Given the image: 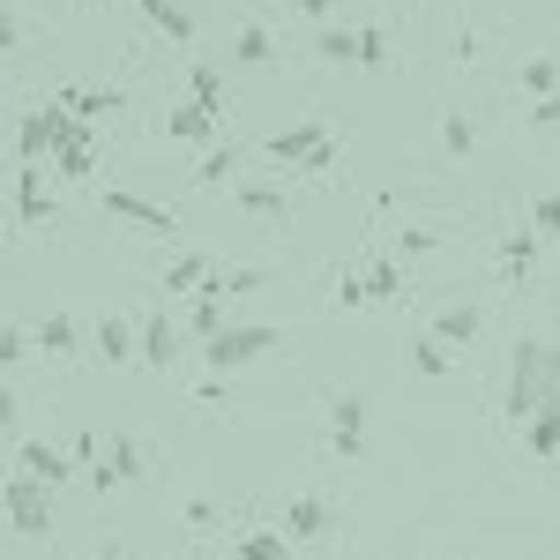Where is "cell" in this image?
I'll use <instances>...</instances> for the list:
<instances>
[{
	"instance_id": "obj_11",
	"label": "cell",
	"mask_w": 560,
	"mask_h": 560,
	"mask_svg": "<svg viewBox=\"0 0 560 560\" xmlns=\"http://www.w3.org/2000/svg\"><path fill=\"white\" fill-rule=\"evenodd\" d=\"M38 179V165H15V224H52V187Z\"/></svg>"
},
{
	"instance_id": "obj_20",
	"label": "cell",
	"mask_w": 560,
	"mask_h": 560,
	"mask_svg": "<svg viewBox=\"0 0 560 560\" xmlns=\"http://www.w3.org/2000/svg\"><path fill=\"white\" fill-rule=\"evenodd\" d=\"M60 105L75 120H105V113H120V90H60Z\"/></svg>"
},
{
	"instance_id": "obj_10",
	"label": "cell",
	"mask_w": 560,
	"mask_h": 560,
	"mask_svg": "<svg viewBox=\"0 0 560 560\" xmlns=\"http://www.w3.org/2000/svg\"><path fill=\"white\" fill-rule=\"evenodd\" d=\"M15 471L45 478V486H68V478H75V456L52 448V441H23V448H15Z\"/></svg>"
},
{
	"instance_id": "obj_31",
	"label": "cell",
	"mask_w": 560,
	"mask_h": 560,
	"mask_svg": "<svg viewBox=\"0 0 560 560\" xmlns=\"http://www.w3.org/2000/svg\"><path fill=\"white\" fill-rule=\"evenodd\" d=\"M411 366H419V374H427V382H441V374H448V366H456V359H448V345H441V337H427V345L411 351Z\"/></svg>"
},
{
	"instance_id": "obj_34",
	"label": "cell",
	"mask_w": 560,
	"mask_h": 560,
	"mask_svg": "<svg viewBox=\"0 0 560 560\" xmlns=\"http://www.w3.org/2000/svg\"><path fill=\"white\" fill-rule=\"evenodd\" d=\"M366 292H374V300H396V292H404V269H396V261H374V269H366Z\"/></svg>"
},
{
	"instance_id": "obj_26",
	"label": "cell",
	"mask_w": 560,
	"mask_h": 560,
	"mask_svg": "<svg viewBox=\"0 0 560 560\" xmlns=\"http://www.w3.org/2000/svg\"><path fill=\"white\" fill-rule=\"evenodd\" d=\"M232 202L247 217H284V187H232Z\"/></svg>"
},
{
	"instance_id": "obj_3",
	"label": "cell",
	"mask_w": 560,
	"mask_h": 560,
	"mask_svg": "<svg viewBox=\"0 0 560 560\" xmlns=\"http://www.w3.org/2000/svg\"><path fill=\"white\" fill-rule=\"evenodd\" d=\"M8 530L15 538H45L52 530V486L45 478H31V471L8 478Z\"/></svg>"
},
{
	"instance_id": "obj_36",
	"label": "cell",
	"mask_w": 560,
	"mask_h": 560,
	"mask_svg": "<svg viewBox=\"0 0 560 560\" xmlns=\"http://www.w3.org/2000/svg\"><path fill=\"white\" fill-rule=\"evenodd\" d=\"M337 306H374V292H366V277H337Z\"/></svg>"
},
{
	"instance_id": "obj_30",
	"label": "cell",
	"mask_w": 560,
	"mask_h": 560,
	"mask_svg": "<svg viewBox=\"0 0 560 560\" xmlns=\"http://www.w3.org/2000/svg\"><path fill=\"white\" fill-rule=\"evenodd\" d=\"M359 68H388V31L382 23H359Z\"/></svg>"
},
{
	"instance_id": "obj_2",
	"label": "cell",
	"mask_w": 560,
	"mask_h": 560,
	"mask_svg": "<svg viewBox=\"0 0 560 560\" xmlns=\"http://www.w3.org/2000/svg\"><path fill=\"white\" fill-rule=\"evenodd\" d=\"M277 345H284V329H269V322H224L210 345H202V366H210V374H240V366L269 359Z\"/></svg>"
},
{
	"instance_id": "obj_9",
	"label": "cell",
	"mask_w": 560,
	"mask_h": 560,
	"mask_svg": "<svg viewBox=\"0 0 560 560\" xmlns=\"http://www.w3.org/2000/svg\"><path fill=\"white\" fill-rule=\"evenodd\" d=\"M83 478H90V486H128V478H142V448H135L128 433H113V441H105V456H97Z\"/></svg>"
},
{
	"instance_id": "obj_23",
	"label": "cell",
	"mask_w": 560,
	"mask_h": 560,
	"mask_svg": "<svg viewBox=\"0 0 560 560\" xmlns=\"http://www.w3.org/2000/svg\"><path fill=\"white\" fill-rule=\"evenodd\" d=\"M530 448L538 456H560V388L538 404V419H530Z\"/></svg>"
},
{
	"instance_id": "obj_37",
	"label": "cell",
	"mask_w": 560,
	"mask_h": 560,
	"mask_svg": "<svg viewBox=\"0 0 560 560\" xmlns=\"http://www.w3.org/2000/svg\"><path fill=\"white\" fill-rule=\"evenodd\" d=\"M530 128H560V90H553V97H538V105H530Z\"/></svg>"
},
{
	"instance_id": "obj_33",
	"label": "cell",
	"mask_w": 560,
	"mask_h": 560,
	"mask_svg": "<svg viewBox=\"0 0 560 560\" xmlns=\"http://www.w3.org/2000/svg\"><path fill=\"white\" fill-rule=\"evenodd\" d=\"M269 284V269H217V292L232 300V292H261Z\"/></svg>"
},
{
	"instance_id": "obj_1",
	"label": "cell",
	"mask_w": 560,
	"mask_h": 560,
	"mask_svg": "<svg viewBox=\"0 0 560 560\" xmlns=\"http://www.w3.org/2000/svg\"><path fill=\"white\" fill-rule=\"evenodd\" d=\"M509 359H516V366H509V419H538V404L560 388V351L538 345V337H523Z\"/></svg>"
},
{
	"instance_id": "obj_32",
	"label": "cell",
	"mask_w": 560,
	"mask_h": 560,
	"mask_svg": "<svg viewBox=\"0 0 560 560\" xmlns=\"http://www.w3.org/2000/svg\"><path fill=\"white\" fill-rule=\"evenodd\" d=\"M471 120H464V113H448V120H441V150H448V158H471Z\"/></svg>"
},
{
	"instance_id": "obj_19",
	"label": "cell",
	"mask_w": 560,
	"mask_h": 560,
	"mask_svg": "<svg viewBox=\"0 0 560 560\" xmlns=\"http://www.w3.org/2000/svg\"><path fill=\"white\" fill-rule=\"evenodd\" d=\"M187 329H195L202 345H210L217 329H224V292H217V277L202 284V292H195V314H187Z\"/></svg>"
},
{
	"instance_id": "obj_6",
	"label": "cell",
	"mask_w": 560,
	"mask_h": 560,
	"mask_svg": "<svg viewBox=\"0 0 560 560\" xmlns=\"http://www.w3.org/2000/svg\"><path fill=\"white\" fill-rule=\"evenodd\" d=\"M261 150H269V165H306V158L329 150V120H292L284 135H269Z\"/></svg>"
},
{
	"instance_id": "obj_8",
	"label": "cell",
	"mask_w": 560,
	"mask_h": 560,
	"mask_svg": "<svg viewBox=\"0 0 560 560\" xmlns=\"http://www.w3.org/2000/svg\"><path fill=\"white\" fill-rule=\"evenodd\" d=\"M217 128H224V113L202 105V97H179L173 113H165V135L173 142H217Z\"/></svg>"
},
{
	"instance_id": "obj_24",
	"label": "cell",
	"mask_w": 560,
	"mask_h": 560,
	"mask_svg": "<svg viewBox=\"0 0 560 560\" xmlns=\"http://www.w3.org/2000/svg\"><path fill=\"white\" fill-rule=\"evenodd\" d=\"M187 97H202V105L224 113V68H217V60H195V68H187Z\"/></svg>"
},
{
	"instance_id": "obj_25",
	"label": "cell",
	"mask_w": 560,
	"mask_h": 560,
	"mask_svg": "<svg viewBox=\"0 0 560 560\" xmlns=\"http://www.w3.org/2000/svg\"><path fill=\"white\" fill-rule=\"evenodd\" d=\"M90 165H97V158H90V128L52 150V173H68V179H90Z\"/></svg>"
},
{
	"instance_id": "obj_39",
	"label": "cell",
	"mask_w": 560,
	"mask_h": 560,
	"mask_svg": "<svg viewBox=\"0 0 560 560\" xmlns=\"http://www.w3.org/2000/svg\"><path fill=\"white\" fill-rule=\"evenodd\" d=\"M284 8H300V15H314V23H329V8H337V0H284Z\"/></svg>"
},
{
	"instance_id": "obj_38",
	"label": "cell",
	"mask_w": 560,
	"mask_h": 560,
	"mask_svg": "<svg viewBox=\"0 0 560 560\" xmlns=\"http://www.w3.org/2000/svg\"><path fill=\"white\" fill-rule=\"evenodd\" d=\"M441 232H427V224H404V255H427Z\"/></svg>"
},
{
	"instance_id": "obj_13",
	"label": "cell",
	"mask_w": 560,
	"mask_h": 560,
	"mask_svg": "<svg viewBox=\"0 0 560 560\" xmlns=\"http://www.w3.org/2000/svg\"><path fill=\"white\" fill-rule=\"evenodd\" d=\"M329 501H314V493H300L292 509H284V538H329Z\"/></svg>"
},
{
	"instance_id": "obj_22",
	"label": "cell",
	"mask_w": 560,
	"mask_h": 560,
	"mask_svg": "<svg viewBox=\"0 0 560 560\" xmlns=\"http://www.w3.org/2000/svg\"><path fill=\"white\" fill-rule=\"evenodd\" d=\"M433 337L456 351V345H471L478 337V306H448V314H433Z\"/></svg>"
},
{
	"instance_id": "obj_27",
	"label": "cell",
	"mask_w": 560,
	"mask_h": 560,
	"mask_svg": "<svg viewBox=\"0 0 560 560\" xmlns=\"http://www.w3.org/2000/svg\"><path fill=\"white\" fill-rule=\"evenodd\" d=\"M523 90H530V97H553V90H560V60H553V52L523 60Z\"/></svg>"
},
{
	"instance_id": "obj_29",
	"label": "cell",
	"mask_w": 560,
	"mask_h": 560,
	"mask_svg": "<svg viewBox=\"0 0 560 560\" xmlns=\"http://www.w3.org/2000/svg\"><path fill=\"white\" fill-rule=\"evenodd\" d=\"M538 240H546V232H516V240H501V269H509V277L530 269V261H538Z\"/></svg>"
},
{
	"instance_id": "obj_40",
	"label": "cell",
	"mask_w": 560,
	"mask_h": 560,
	"mask_svg": "<svg viewBox=\"0 0 560 560\" xmlns=\"http://www.w3.org/2000/svg\"><path fill=\"white\" fill-rule=\"evenodd\" d=\"M195 560H240V553H195Z\"/></svg>"
},
{
	"instance_id": "obj_16",
	"label": "cell",
	"mask_w": 560,
	"mask_h": 560,
	"mask_svg": "<svg viewBox=\"0 0 560 560\" xmlns=\"http://www.w3.org/2000/svg\"><path fill=\"white\" fill-rule=\"evenodd\" d=\"M217 269H210V255H179V261H165V300H179V292H202Z\"/></svg>"
},
{
	"instance_id": "obj_41",
	"label": "cell",
	"mask_w": 560,
	"mask_h": 560,
	"mask_svg": "<svg viewBox=\"0 0 560 560\" xmlns=\"http://www.w3.org/2000/svg\"><path fill=\"white\" fill-rule=\"evenodd\" d=\"M553 478H560V456H553Z\"/></svg>"
},
{
	"instance_id": "obj_18",
	"label": "cell",
	"mask_w": 560,
	"mask_h": 560,
	"mask_svg": "<svg viewBox=\"0 0 560 560\" xmlns=\"http://www.w3.org/2000/svg\"><path fill=\"white\" fill-rule=\"evenodd\" d=\"M232 553L240 560H292V538H284V530H240Z\"/></svg>"
},
{
	"instance_id": "obj_14",
	"label": "cell",
	"mask_w": 560,
	"mask_h": 560,
	"mask_svg": "<svg viewBox=\"0 0 560 560\" xmlns=\"http://www.w3.org/2000/svg\"><path fill=\"white\" fill-rule=\"evenodd\" d=\"M173 359H179V329L165 322V314H150V322H142V366H158V374H165Z\"/></svg>"
},
{
	"instance_id": "obj_12",
	"label": "cell",
	"mask_w": 560,
	"mask_h": 560,
	"mask_svg": "<svg viewBox=\"0 0 560 560\" xmlns=\"http://www.w3.org/2000/svg\"><path fill=\"white\" fill-rule=\"evenodd\" d=\"M314 60L359 68V23H322V31H314Z\"/></svg>"
},
{
	"instance_id": "obj_15",
	"label": "cell",
	"mask_w": 560,
	"mask_h": 560,
	"mask_svg": "<svg viewBox=\"0 0 560 560\" xmlns=\"http://www.w3.org/2000/svg\"><path fill=\"white\" fill-rule=\"evenodd\" d=\"M142 15H150V31H165L173 45H195V15L179 8V0H135Z\"/></svg>"
},
{
	"instance_id": "obj_17",
	"label": "cell",
	"mask_w": 560,
	"mask_h": 560,
	"mask_svg": "<svg viewBox=\"0 0 560 560\" xmlns=\"http://www.w3.org/2000/svg\"><path fill=\"white\" fill-rule=\"evenodd\" d=\"M75 345H83V329H75L68 314H45L38 322V351L45 359H75Z\"/></svg>"
},
{
	"instance_id": "obj_7",
	"label": "cell",
	"mask_w": 560,
	"mask_h": 560,
	"mask_svg": "<svg viewBox=\"0 0 560 560\" xmlns=\"http://www.w3.org/2000/svg\"><path fill=\"white\" fill-rule=\"evenodd\" d=\"M105 210L128 217L135 232H158V240H173V232H179V217L165 210V202H142V195H128V187H105Z\"/></svg>"
},
{
	"instance_id": "obj_35",
	"label": "cell",
	"mask_w": 560,
	"mask_h": 560,
	"mask_svg": "<svg viewBox=\"0 0 560 560\" xmlns=\"http://www.w3.org/2000/svg\"><path fill=\"white\" fill-rule=\"evenodd\" d=\"M530 232H546V240L560 232V195H538V202H530Z\"/></svg>"
},
{
	"instance_id": "obj_28",
	"label": "cell",
	"mask_w": 560,
	"mask_h": 560,
	"mask_svg": "<svg viewBox=\"0 0 560 560\" xmlns=\"http://www.w3.org/2000/svg\"><path fill=\"white\" fill-rule=\"evenodd\" d=\"M232 165H240V158H232V142H210V150H202V165H195V179H202V187H224Z\"/></svg>"
},
{
	"instance_id": "obj_21",
	"label": "cell",
	"mask_w": 560,
	"mask_h": 560,
	"mask_svg": "<svg viewBox=\"0 0 560 560\" xmlns=\"http://www.w3.org/2000/svg\"><path fill=\"white\" fill-rule=\"evenodd\" d=\"M232 60H240V68H269V60H277V38H269L261 23H247V31L232 38Z\"/></svg>"
},
{
	"instance_id": "obj_5",
	"label": "cell",
	"mask_w": 560,
	"mask_h": 560,
	"mask_svg": "<svg viewBox=\"0 0 560 560\" xmlns=\"http://www.w3.org/2000/svg\"><path fill=\"white\" fill-rule=\"evenodd\" d=\"M90 345H97L105 366H142V322H128V314H97Z\"/></svg>"
},
{
	"instance_id": "obj_4",
	"label": "cell",
	"mask_w": 560,
	"mask_h": 560,
	"mask_svg": "<svg viewBox=\"0 0 560 560\" xmlns=\"http://www.w3.org/2000/svg\"><path fill=\"white\" fill-rule=\"evenodd\" d=\"M329 448H337L345 464H359V456H366V396H359V388L329 396Z\"/></svg>"
}]
</instances>
